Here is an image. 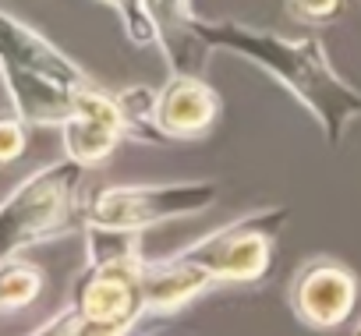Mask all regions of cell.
I'll return each instance as SVG.
<instances>
[{
	"label": "cell",
	"mask_w": 361,
	"mask_h": 336,
	"mask_svg": "<svg viewBox=\"0 0 361 336\" xmlns=\"http://www.w3.org/2000/svg\"><path fill=\"white\" fill-rule=\"evenodd\" d=\"M142 287H145V311L149 315H173L195 297H202L209 287H216V276L185 248L166 259H145L142 266Z\"/></svg>",
	"instance_id": "10"
},
{
	"label": "cell",
	"mask_w": 361,
	"mask_h": 336,
	"mask_svg": "<svg viewBox=\"0 0 361 336\" xmlns=\"http://www.w3.org/2000/svg\"><path fill=\"white\" fill-rule=\"evenodd\" d=\"M220 96L202 75L173 71L159 89V127L170 142H195L220 120Z\"/></svg>",
	"instance_id": "9"
},
{
	"label": "cell",
	"mask_w": 361,
	"mask_h": 336,
	"mask_svg": "<svg viewBox=\"0 0 361 336\" xmlns=\"http://www.w3.org/2000/svg\"><path fill=\"white\" fill-rule=\"evenodd\" d=\"M85 170L89 166L64 156L39 166L8 192L0 209V259L22 255L85 223Z\"/></svg>",
	"instance_id": "3"
},
{
	"label": "cell",
	"mask_w": 361,
	"mask_h": 336,
	"mask_svg": "<svg viewBox=\"0 0 361 336\" xmlns=\"http://www.w3.org/2000/svg\"><path fill=\"white\" fill-rule=\"evenodd\" d=\"M287 220H290L287 206L245 213V216L209 230L206 237L192 241L185 251L195 255L216 276V283H238V287L262 283L273 266V241L287 227Z\"/></svg>",
	"instance_id": "5"
},
{
	"label": "cell",
	"mask_w": 361,
	"mask_h": 336,
	"mask_svg": "<svg viewBox=\"0 0 361 336\" xmlns=\"http://www.w3.org/2000/svg\"><path fill=\"white\" fill-rule=\"evenodd\" d=\"M354 332H357V336H361V322H357V325H354Z\"/></svg>",
	"instance_id": "17"
},
{
	"label": "cell",
	"mask_w": 361,
	"mask_h": 336,
	"mask_svg": "<svg viewBox=\"0 0 361 336\" xmlns=\"http://www.w3.org/2000/svg\"><path fill=\"white\" fill-rule=\"evenodd\" d=\"M117 96V106L124 113V127H128V138L131 142H142V145H163L170 142L159 127V89H149V85H128Z\"/></svg>",
	"instance_id": "12"
},
{
	"label": "cell",
	"mask_w": 361,
	"mask_h": 336,
	"mask_svg": "<svg viewBox=\"0 0 361 336\" xmlns=\"http://www.w3.org/2000/svg\"><path fill=\"white\" fill-rule=\"evenodd\" d=\"M82 234L89 255L85 273L75 280L68 308L36 325V336H124L142 322V315H149L142 287L145 255L138 248V234L96 223H82Z\"/></svg>",
	"instance_id": "2"
},
{
	"label": "cell",
	"mask_w": 361,
	"mask_h": 336,
	"mask_svg": "<svg viewBox=\"0 0 361 336\" xmlns=\"http://www.w3.org/2000/svg\"><path fill=\"white\" fill-rule=\"evenodd\" d=\"M25 145H29V120L15 106H8V113L0 117V159L15 163L25 152Z\"/></svg>",
	"instance_id": "15"
},
{
	"label": "cell",
	"mask_w": 361,
	"mask_h": 336,
	"mask_svg": "<svg viewBox=\"0 0 361 336\" xmlns=\"http://www.w3.org/2000/svg\"><path fill=\"white\" fill-rule=\"evenodd\" d=\"M47 280L43 269L32 266L22 255H4L0 259V315H15L22 308H29L32 301H39Z\"/></svg>",
	"instance_id": "13"
},
{
	"label": "cell",
	"mask_w": 361,
	"mask_h": 336,
	"mask_svg": "<svg viewBox=\"0 0 361 336\" xmlns=\"http://www.w3.org/2000/svg\"><path fill=\"white\" fill-rule=\"evenodd\" d=\"M99 4H106L117 18H121V29L124 36L138 46V50H152L159 46V32H156V22L145 8V0H99Z\"/></svg>",
	"instance_id": "14"
},
{
	"label": "cell",
	"mask_w": 361,
	"mask_h": 336,
	"mask_svg": "<svg viewBox=\"0 0 361 336\" xmlns=\"http://www.w3.org/2000/svg\"><path fill=\"white\" fill-rule=\"evenodd\" d=\"M199 32L213 43V50H227L245 57L259 71H266L280 89H287L322 127L326 142L343 145L347 127L361 117V89H354L329 61L326 46L315 36L287 39L273 29H259L234 18H199Z\"/></svg>",
	"instance_id": "1"
},
{
	"label": "cell",
	"mask_w": 361,
	"mask_h": 336,
	"mask_svg": "<svg viewBox=\"0 0 361 336\" xmlns=\"http://www.w3.org/2000/svg\"><path fill=\"white\" fill-rule=\"evenodd\" d=\"M145 8L156 22L163 61L173 71L202 75L213 57V43L199 32V15H192L188 0H145Z\"/></svg>",
	"instance_id": "11"
},
{
	"label": "cell",
	"mask_w": 361,
	"mask_h": 336,
	"mask_svg": "<svg viewBox=\"0 0 361 336\" xmlns=\"http://www.w3.org/2000/svg\"><path fill=\"white\" fill-rule=\"evenodd\" d=\"M287 304L308 329H340L357 304V276L333 255L305 259L290 276Z\"/></svg>",
	"instance_id": "6"
},
{
	"label": "cell",
	"mask_w": 361,
	"mask_h": 336,
	"mask_svg": "<svg viewBox=\"0 0 361 336\" xmlns=\"http://www.w3.org/2000/svg\"><path fill=\"white\" fill-rule=\"evenodd\" d=\"M220 202L216 181H173V185H106L89 195L85 223L110 230H149L166 220H188Z\"/></svg>",
	"instance_id": "4"
},
{
	"label": "cell",
	"mask_w": 361,
	"mask_h": 336,
	"mask_svg": "<svg viewBox=\"0 0 361 336\" xmlns=\"http://www.w3.org/2000/svg\"><path fill=\"white\" fill-rule=\"evenodd\" d=\"M128 138V127H124V113L117 106V96L99 89V85H89L78 92L75 99V113L61 124V145H64V156L78 159L82 166H103L114 149Z\"/></svg>",
	"instance_id": "7"
},
{
	"label": "cell",
	"mask_w": 361,
	"mask_h": 336,
	"mask_svg": "<svg viewBox=\"0 0 361 336\" xmlns=\"http://www.w3.org/2000/svg\"><path fill=\"white\" fill-rule=\"evenodd\" d=\"M287 8L301 22H326L343 8V0H287Z\"/></svg>",
	"instance_id": "16"
},
{
	"label": "cell",
	"mask_w": 361,
	"mask_h": 336,
	"mask_svg": "<svg viewBox=\"0 0 361 336\" xmlns=\"http://www.w3.org/2000/svg\"><path fill=\"white\" fill-rule=\"evenodd\" d=\"M0 61L15 64V68H25V71H36L43 78H54V82H61L68 89L96 85L78 61H71L57 43H50L29 22H22L15 11L0 15Z\"/></svg>",
	"instance_id": "8"
}]
</instances>
